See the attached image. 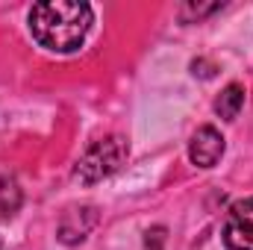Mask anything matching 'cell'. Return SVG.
Wrapping results in <instances>:
<instances>
[{
  "mask_svg": "<svg viewBox=\"0 0 253 250\" xmlns=\"http://www.w3.org/2000/svg\"><path fill=\"white\" fill-rule=\"evenodd\" d=\"M218 9H224V3H209V6H197V3H186L183 6V18L191 21V18H206V15H212V12H218Z\"/></svg>",
  "mask_w": 253,
  "mask_h": 250,
  "instance_id": "cell-8",
  "label": "cell"
},
{
  "mask_svg": "<svg viewBox=\"0 0 253 250\" xmlns=\"http://www.w3.org/2000/svg\"><path fill=\"white\" fill-rule=\"evenodd\" d=\"M242 106H245V88H242L239 83H230V85L218 94V100H215V112H218L224 121H236L239 112H242Z\"/></svg>",
  "mask_w": 253,
  "mask_h": 250,
  "instance_id": "cell-6",
  "label": "cell"
},
{
  "mask_svg": "<svg viewBox=\"0 0 253 250\" xmlns=\"http://www.w3.org/2000/svg\"><path fill=\"white\" fill-rule=\"evenodd\" d=\"M94 221H97V215H94L91 206L71 209L62 218V224H59V242H65V245H80L88 236V230L94 227Z\"/></svg>",
  "mask_w": 253,
  "mask_h": 250,
  "instance_id": "cell-5",
  "label": "cell"
},
{
  "mask_svg": "<svg viewBox=\"0 0 253 250\" xmlns=\"http://www.w3.org/2000/svg\"><path fill=\"white\" fill-rule=\"evenodd\" d=\"M224 135L215 129V126H200L189 141V159L197 168H215L218 159L224 156Z\"/></svg>",
  "mask_w": 253,
  "mask_h": 250,
  "instance_id": "cell-4",
  "label": "cell"
},
{
  "mask_svg": "<svg viewBox=\"0 0 253 250\" xmlns=\"http://www.w3.org/2000/svg\"><path fill=\"white\" fill-rule=\"evenodd\" d=\"M221 236L230 250H253V197L233 203Z\"/></svg>",
  "mask_w": 253,
  "mask_h": 250,
  "instance_id": "cell-3",
  "label": "cell"
},
{
  "mask_svg": "<svg viewBox=\"0 0 253 250\" xmlns=\"http://www.w3.org/2000/svg\"><path fill=\"white\" fill-rule=\"evenodd\" d=\"M21 188L12 177H0V218H12L21 209Z\"/></svg>",
  "mask_w": 253,
  "mask_h": 250,
  "instance_id": "cell-7",
  "label": "cell"
},
{
  "mask_svg": "<svg viewBox=\"0 0 253 250\" xmlns=\"http://www.w3.org/2000/svg\"><path fill=\"white\" fill-rule=\"evenodd\" d=\"M33 39L56 53H71L77 50L94 21V12L88 3L77 0H50V3H36L27 15Z\"/></svg>",
  "mask_w": 253,
  "mask_h": 250,
  "instance_id": "cell-1",
  "label": "cell"
},
{
  "mask_svg": "<svg viewBox=\"0 0 253 250\" xmlns=\"http://www.w3.org/2000/svg\"><path fill=\"white\" fill-rule=\"evenodd\" d=\"M126 141L118 138V135H109V138H100L94 141L77 162L74 168V177L83 183V186H94L106 177H112L126 159Z\"/></svg>",
  "mask_w": 253,
  "mask_h": 250,
  "instance_id": "cell-2",
  "label": "cell"
}]
</instances>
